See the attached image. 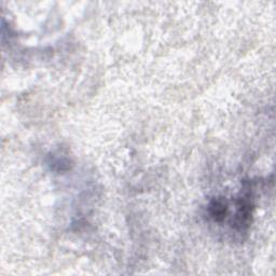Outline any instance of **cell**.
I'll return each instance as SVG.
<instances>
[{
    "mask_svg": "<svg viewBox=\"0 0 276 276\" xmlns=\"http://www.w3.org/2000/svg\"><path fill=\"white\" fill-rule=\"evenodd\" d=\"M227 204L222 199H214L209 205V214L216 221H221L227 214Z\"/></svg>",
    "mask_w": 276,
    "mask_h": 276,
    "instance_id": "1",
    "label": "cell"
}]
</instances>
